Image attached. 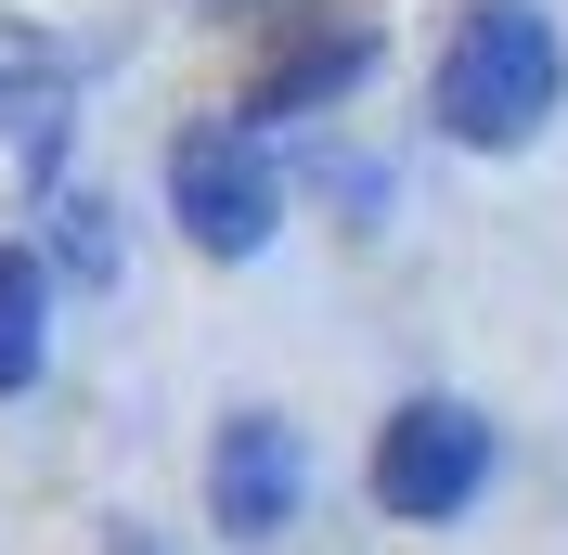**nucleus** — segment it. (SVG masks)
I'll list each match as a JSON object with an SVG mask.
<instances>
[{"label":"nucleus","instance_id":"1","mask_svg":"<svg viewBox=\"0 0 568 555\" xmlns=\"http://www.w3.org/2000/svg\"><path fill=\"white\" fill-rule=\"evenodd\" d=\"M556 91H568V52L530 0H465L453 52H439V130L504 155V142H530L556 117Z\"/></svg>","mask_w":568,"mask_h":555},{"label":"nucleus","instance_id":"2","mask_svg":"<svg viewBox=\"0 0 568 555\" xmlns=\"http://www.w3.org/2000/svg\"><path fill=\"white\" fill-rule=\"evenodd\" d=\"M169 208H181V233L207 245V259H258V245H272L284 181H272V155H258L246 117H194V130L169 142Z\"/></svg>","mask_w":568,"mask_h":555},{"label":"nucleus","instance_id":"3","mask_svg":"<svg viewBox=\"0 0 568 555\" xmlns=\"http://www.w3.org/2000/svg\"><path fill=\"white\" fill-rule=\"evenodd\" d=\"M478 491H491V426L465 414V401H400V414L375 426V504H388V517L439 529V517H465Z\"/></svg>","mask_w":568,"mask_h":555},{"label":"nucleus","instance_id":"4","mask_svg":"<svg viewBox=\"0 0 568 555\" xmlns=\"http://www.w3.org/2000/svg\"><path fill=\"white\" fill-rule=\"evenodd\" d=\"M297 491H311V452H297V426L284 414H233L207 452V517L233 529V543H272L284 517H297Z\"/></svg>","mask_w":568,"mask_h":555},{"label":"nucleus","instance_id":"5","mask_svg":"<svg viewBox=\"0 0 568 555\" xmlns=\"http://www.w3.org/2000/svg\"><path fill=\"white\" fill-rule=\"evenodd\" d=\"M39 349H52V272L27 245H0V401L39 387Z\"/></svg>","mask_w":568,"mask_h":555},{"label":"nucleus","instance_id":"6","mask_svg":"<svg viewBox=\"0 0 568 555\" xmlns=\"http://www.w3.org/2000/svg\"><path fill=\"white\" fill-rule=\"evenodd\" d=\"M0 130H13V155H27V169H52V130H65V78H52V65H13V78H0Z\"/></svg>","mask_w":568,"mask_h":555},{"label":"nucleus","instance_id":"7","mask_svg":"<svg viewBox=\"0 0 568 555\" xmlns=\"http://www.w3.org/2000/svg\"><path fill=\"white\" fill-rule=\"evenodd\" d=\"M362 52H375V39H323V52H297V65H272V91H258V117H297V104H323V91H349V78H362Z\"/></svg>","mask_w":568,"mask_h":555},{"label":"nucleus","instance_id":"8","mask_svg":"<svg viewBox=\"0 0 568 555\" xmlns=\"http://www.w3.org/2000/svg\"><path fill=\"white\" fill-rule=\"evenodd\" d=\"M207 13H246V0H207Z\"/></svg>","mask_w":568,"mask_h":555}]
</instances>
